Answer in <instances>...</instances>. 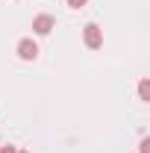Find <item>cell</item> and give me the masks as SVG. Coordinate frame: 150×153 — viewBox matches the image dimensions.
<instances>
[{
    "label": "cell",
    "mask_w": 150,
    "mask_h": 153,
    "mask_svg": "<svg viewBox=\"0 0 150 153\" xmlns=\"http://www.w3.org/2000/svg\"><path fill=\"white\" fill-rule=\"evenodd\" d=\"M82 38H85V47H88V50L103 47V30H100L97 24H85V27H82Z\"/></svg>",
    "instance_id": "obj_1"
},
{
    "label": "cell",
    "mask_w": 150,
    "mask_h": 153,
    "mask_svg": "<svg viewBox=\"0 0 150 153\" xmlns=\"http://www.w3.org/2000/svg\"><path fill=\"white\" fill-rule=\"evenodd\" d=\"M85 3H88V0H68V6H71V9H82Z\"/></svg>",
    "instance_id": "obj_5"
},
{
    "label": "cell",
    "mask_w": 150,
    "mask_h": 153,
    "mask_svg": "<svg viewBox=\"0 0 150 153\" xmlns=\"http://www.w3.org/2000/svg\"><path fill=\"white\" fill-rule=\"evenodd\" d=\"M53 27H56V18L53 15H36L33 18V33L36 36H47Z\"/></svg>",
    "instance_id": "obj_3"
},
{
    "label": "cell",
    "mask_w": 150,
    "mask_h": 153,
    "mask_svg": "<svg viewBox=\"0 0 150 153\" xmlns=\"http://www.w3.org/2000/svg\"><path fill=\"white\" fill-rule=\"evenodd\" d=\"M18 153H30V150H18Z\"/></svg>",
    "instance_id": "obj_8"
},
{
    "label": "cell",
    "mask_w": 150,
    "mask_h": 153,
    "mask_svg": "<svg viewBox=\"0 0 150 153\" xmlns=\"http://www.w3.org/2000/svg\"><path fill=\"white\" fill-rule=\"evenodd\" d=\"M18 56L24 59V62H36L38 59V44L33 38H21L18 41Z\"/></svg>",
    "instance_id": "obj_2"
},
{
    "label": "cell",
    "mask_w": 150,
    "mask_h": 153,
    "mask_svg": "<svg viewBox=\"0 0 150 153\" xmlns=\"http://www.w3.org/2000/svg\"><path fill=\"white\" fill-rule=\"evenodd\" d=\"M138 97H141V100H150V79L147 76L138 82Z\"/></svg>",
    "instance_id": "obj_4"
},
{
    "label": "cell",
    "mask_w": 150,
    "mask_h": 153,
    "mask_svg": "<svg viewBox=\"0 0 150 153\" xmlns=\"http://www.w3.org/2000/svg\"><path fill=\"white\" fill-rule=\"evenodd\" d=\"M138 150H141V153H150V138H141V144H138Z\"/></svg>",
    "instance_id": "obj_6"
},
{
    "label": "cell",
    "mask_w": 150,
    "mask_h": 153,
    "mask_svg": "<svg viewBox=\"0 0 150 153\" xmlns=\"http://www.w3.org/2000/svg\"><path fill=\"white\" fill-rule=\"evenodd\" d=\"M0 153H18V147H12V144H0Z\"/></svg>",
    "instance_id": "obj_7"
}]
</instances>
